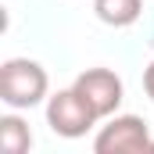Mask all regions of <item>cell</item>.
Here are the masks:
<instances>
[{
  "instance_id": "6da1fadb",
  "label": "cell",
  "mask_w": 154,
  "mask_h": 154,
  "mask_svg": "<svg viewBox=\"0 0 154 154\" xmlns=\"http://www.w3.org/2000/svg\"><path fill=\"white\" fill-rule=\"evenodd\" d=\"M47 68L39 61H29V57H7L0 65V100L14 111L22 108H32L47 97Z\"/></svg>"
},
{
  "instance_id": "52a82bcc",
  "label": "cell",
  "mask_w": 154,
  "mask_h": 154,
  "mask_svg": "<svg viewBox=\"0 0 154 154\" xmlns=\"http://www.w3.org/2000/svg\"><path fill=\"white\" fill-rule=\"evenodd\" d=\"M143 90H147V97L154 100V61L147 65V72H143Z\"/></svg>"
},
{
  "instance_id": "5b68a950",
  "label": "cell",
  "mask_w": 154,
  "mask_h": 154,
  "mask_svg": "<svg viewBox=\"0 0 154 154\" xmlns=\"http://www.w3.org/2000/svg\"><path fill=\"white\" fill-rule=\"evenodd\" d=\"M93 11L104 25H115V29H125L140 18V0H93Z\"/></svg>"
},
{
  "instance_id": "277c9868",
  "label": "cell",
  "mask_w": 154,
  "mask_h": 154,
  "mask_svg": "<svg viewBox=\"0 0 154 154\" xmlns=\"http://www.w3.org/2000/svg\"><path fill=\"white\" fill-rule=\"evenodd\" d=\"M72 86L82 93V100L97 111V118L115 115L118 104H122V79L111 68H86Z\"/></svg>"
},
{
  "instance_id": "7a4b0ae2",
  "label": "cell",
  "mask_w": 154,
  "mask_h": 154,
  "mask_svg": "<svg viewBox=\"0 0 154 154\" xmlns=\"http://www.w3.org/2000/svg\"><path fill=\"white\" fill-rule=\"evenodd\" d=\"M47 122H50V129L57 136L79 140V136H86L97 125V111L82 100V93H79L75 86H68V90H57L47 100Z\"/></svg>"
},
{
  "instance_id": "8992f818",
  "label": "cell",
  "mask_w": 154,
  "mask_h": 154,
  "mask_svg": "<svg viewBox=\"0 0 154 154\" xmlns=\"http://www.w3.org/2000/svg\"><path fill=\"white\" fill-rule=\"evenodd\" d=\"M0 147L7 154H25L32 147V133H29V125L18 115H4L0 118Z\"/></svg>"
},
{
  "instance_id": "3957f363",
  "label": "cell",
  "mask_w": 154,
  "mask_h": 154,
  "mask_svg": "<svg viewBox=\"0 0 154 154\" xmlns=\"http://www.w3.org/2000/svg\"><path fill=\"white\" fill-rule=\"evenodd\" d=\"M151 147H154L151 129L136 115H115L93 136V151L97 154H136V151H151Z\"/></svg>"
}]
</instances>
